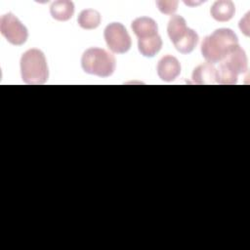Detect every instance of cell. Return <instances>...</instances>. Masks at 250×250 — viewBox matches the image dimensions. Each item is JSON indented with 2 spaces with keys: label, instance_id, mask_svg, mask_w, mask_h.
Here are the masks:
<instances>
[{
  "label": "cell",
  "instance_id": "obj_1",
  "mask_svg": "<svg viewBox=\"0 0 250 250\" xmlns=\"http://www.w3.org/2000/svg\"><path fill=\"white\" fill-rule=\"evenodd\" d=\"M236 46L238 39L230 28H218L206 36L201 44V54L209 63L222 62Z\"/></svg>",
  "mask_w": 250,
  "mask_h": 250
},
{
  "label": "cell",
  "instance_id": "obj_2",
  "mask_svg": "<svg viewBox=\"0 0 250 250\" xmlns=\"http://www.w3.org/2000/svg\"><path fill=\"white\" fill-rule=\"evenodd\" d=\"M21 73L26 84H44L48 79L49 71L43 52L38 49H29L24 52L21 58Z\"/></svg>",
  "mask_w": 250,
  "mask_h": 250
},
{
  "label": "cell",
  "instance_id": "obj_3",
  "mask_svg": "<svg viewBox=\"0 0 250 250\" xmlns=\"http://www.w3.org/2000/svg\"><path fill=\"white\" fill-rule=\"evenodd\" d=\"M81 66L86 73L108 77L115 70L116 61L114 56L104 49L89 48L82 55Z\"/></svg>",
  "mask_w": 250,
  "mask_h": 250
},
{
  "label": "cell",
  "instance_id": "obj_4",
  "mask_svg": "<svg viewBox=\"0 0 250 250\" xmlns=\"http://www.w3.org/2000/svg\"><path fill=\"white\" fill-rule=\"evenodd\" d=\"M247 71V57L244 50L236 46L222 62L217 68L218 84H236L239 74Z\"/></svg>",
  "mask_w": 250,
  "mask_h": 250
},
{
  "label": "cell",
  "instance_id": "obj_5",
  "mask_svg": "<svg viewBox=\"0 0 250 250\" xmlns=\"http://www.w3.org/2000/svg\"><path fill=\"white\" fill-rule=\"evenodd\" d=\"M104 36L107 47L113 53L123 54L131 48V37L125 26L120 22H111L106 25Z\"/></svg>",
  "mask_w": 250,
  "mask_h": 250
},
{
  "label": "cell",
  "instance_id": "obj_6",
  "mask_svg": "<svg viewBox=\"0 0 250 250\" xmlns=\"http://www.w3.org/2000/svg\"><path fill=\"white\" fill-rule=\"evenodd\" d=\"M1 34L13 45H22L27 37L28 32L21 21L12 13L5 14L0 19Z\"/></svg>",
  "mask_w": 250,
  "mask_h": 250
},
{
  "label": "cell",
  "instance_id": "obj_7",
  "mask_svg": "<svg viewBox=\"0 0 250 250\" xmlns=\"http://www.w3.org/2000/svg\"><path fill=\"white\" fill-rule=\"evenodd\" d=\"M181 73V64L177 58L167 55L160 59L157 64V74L164 81H173Z\"/></svg>",
  "mask_w": 250,
  "mask_h": 250
},
{
  "label": "cell",
  "instance_id": "obj_8",
  "mask_svg": "<svg viewBox=\"0 0 250 250\" xmlns=\"http://www.w3.org/2000/svg\"><path fill=\"white\" fill-rule=\"evenodd\" d=\"M131 27L138 39H144L158 34L156 21L148 17L137 18L132 21Z\"/></svg>",
  "mask_w": 250,
  "mask_h": 250
},
{
  "label": "cell",
  "instance_id": "obj_9",
  "mask_svg": "<svg viewBox=\"0 0 250 250\" xmlns=\"http://www.w3.org/2000/svg\"><path fill=\"white\" fill-rule=\"evenodd\" d=\"M192 80L196 84H216L218 83L217 68L209 62L200 64L194 68Z\"/></svg>",
  "mask_w": 250,
  "mask_h": 250
},
{
  "label": "cell",
  "instance_id": "obj_10",
  "mask_svg": "<svg viewBox=\"0 0 250 250\" xmlns=\"http://www.w3.org/2000/svg\"><path fill=\"white\" fill-rule=\"evenodd\" d=\"M234 13H235L234 4L229 0L216 1L210 9V14L212 18L222 22L229 21L233 17Z\"/></svg>",
  "mask_w": 250,
  "mask_h": 250
},
{
  "label": "cell",
  "instance_id": "obj_11",
  "mask_svg": "<svg viewBox=\"0 0 250 250\" xmlns=\"http://www.w3.org/2000/svg\"><path fill=\"white\" fill-rule=\"evenodd\" d=\"M188 28L189 27L187 26L186 20L182 16L174 15L170 18L167 26V32L170 40L174 45L187 34Z\"/></svg>",
  "mask_w": 250,
  "mask_h": 250
},
{
  "label": "cell",
  "instance_id": "obj_12",
  "mask_svg": "<svg viewBox=\"0 0 250 250\" xmlns=\"http://www.w3.org/2000/svg\"><path fill=\"white\" fill-rule=\"evenodd\" d=\"M74 13V4L67 0H59L52 3L50 7V14L53 19L65 21H68Z\"/></svg>",
  "mask_w": 250,
  "mask_h": 250
},
{
  "label": "cell",
  "instance_id": "obj_13",
  "mask_svg": "<svg viewBox=\"0 0 250 250\" xmlns=\"http://www.w3.org/2000/svg\"><path fill=\"white\" fill-rule=\"evenodd\" d=\"M161 47L162 40L158 34L144 39H138L139 52L145 57H154L160 51Z\"/></svg>",
  "mask_w": 250,
  "mask_h": 250
},
{
  "label": "cell",
  "instance_id": "obj_14",
  "mask_svg": "<svg viewBox=\"0 0 250 250\" xmlns=\"http://www.w3.org/2000/svg\"><path fill=\"white\" fill-rule=\"evenodd\" d=\"M77 22L84 29H94L101 23V14L93 9H86L80 12Z\"/></svg>",
  "mask_w": 250,
  "mask_h": 250
},
{
  "label": "cell",
  "instance_id": "obj_15",
  "mask_svg": "<svg viewBox=\"0 0 250 250\" xmlns=\"http://www.w3.org/2000/svg\"><path fill=\"white\" fill-rule=\"evenodd\" d=\"M197 43H198L197 33L193 29L188 28V31L187 32L185 37L181 39L178 43H176L174 46L180 53L188 54L193 51Z\"/></svg>",
  "mask_w": 250,
  "mask_h": 250
},
{
  "label": "cell",
  "instance_id": "obj_16",
  "mask_svg": "<svg viewBox=\"0 0 250 250\" xmlns=\"http://www.w3.org/2000/svg\"><path fill=\"white\" fill-rule=\"evenodd\" d=\"M159 11L166 15H172L177 11L178 1H156Z\"/></svg>",
  "mask_w": 250,
  "mask_h": 250
}]
</instances>
